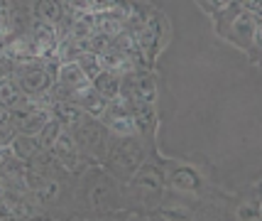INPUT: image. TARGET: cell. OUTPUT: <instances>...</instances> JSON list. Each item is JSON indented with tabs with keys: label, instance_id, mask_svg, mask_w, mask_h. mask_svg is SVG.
Returning <instances> with one entry per match:
<instances>
[{
	"label": "cell",
	"instance_id": "obj_3",
	"mask_svg": "<svg viewBox=\"0 0 262 221\" xmlns=\"http://www.w3.org/2000/svg\"><path fill=\"white\" fill-rule=\"evenodd\" d=\"M142 163H145V148L137 140V135H113L111 138L108 157L103 165L111 170V175L115 179L127 182Z\"/></svg>",
	"mask_w": 262,
	"mask_h": 221
},
{
	"label": "cell",
	"instance_id": "obj_25",
	"mask_svg": "<svg viewBox=\"0 0 262 221\" xmlns=\"http://www.w3.org/2000/svg\"><path fill=\"white\" fill-rule=\"evenodd\" d=\"M15 67H17V62L8 52H0V79H12Z\"/></svg>",
	"mask_w": 262,
	"mask_h": 221
},
{
	"label": "cell",
	"instance_id": "obj_14",
	"mask_svg": "<svg viewBox=\"0 0 262 221\" xmlns=\"http://www.w3.org/2000/svg\"><path fill=\"white\" fill-rule=\"evenodd\" d=\"M113 182H111V175H103L98 172L96 179L91 182V189H89V199L96 209H108V204H113Z\"/></svg>",
	"mask_w": 262,
	"mask_h": 221
},
{
	"label": "cell",
	"instance_id": "obj_17",
	"mask_svg": "<svg viewBox=\"0 0 262 221\" xmlns=\"http://www.w3.org/2000/svg\"><path fill=\"white\" fill-rule=\"evenodd\" d=\"M120 79H123V76H118V74H113V71L103 69L98 76H93L91 84H93V89L101 93L105 101H113V98L120 96Z\"/></svg>",
	"mask_w": 262,
	"mask_h": 221
},
{
	"label": "cell",
	"instance_id": "obj_15",
	"mask_svg": "<svg viewBox=\"0 0 262 221\" xmlns=\"http://www.w3.org/2000/svg\"><path fill=\"white\" fill-rule=\"evenodd\" d=\"M32 12L39 20L59 25L67 17V5H64V0H32Z\"/></svg>",
	"mask_w": 262,
	"mask_h": 221
},
{
	"label": "cell",
	"instance_id": "obj_19",
	"mask_svg": "<svg viewBox=\"0 0 262 221\" xmlns=\"http://www.w3.org/2000/svg\"><path fill=\"white\" fill-rule=\"evenodd\" d=\"M61 194H64V182H61V179H54V177H49L45 185L34 192L32 197L39 207H54V204H59Z\"/></svg>",
	"mask_w": 262,
	"mask_h": 221
},
{
	"label": "cell",
	"instance_id": "obj_10",
	"mask_svg": "<svg viewBox=\"0 0 262 221\" xmlns=\"http://www.w3.org/2000/svg\"><path fill=\"white\" fill-rule=\"evenodd\" d=\"M27 32H30V37L34 39V45H37L42 57H54V54H57V45H59L57 25L47 23V20H39V17H32Z\"/></svg>",
	"mask_w": 262,
	"mask_h": 221
},
{
	"label": "cell",
	"instance_id": "obj_24",
	"mask_svg": "<svg viewBox=\"0 0 262 221\" xmlns=\"http://www.w3.org/2000/svg\"><path fill=\"white\" fill-rule=\"evenodd\" d=\"M12 30V8L10 0H0V32L8 35Z\"/></svg>",
	"mask_w": 262,
	"mask_h": 221
},
{
	"label": "cell",
	"instance_id": "obj_16",
	"mask_svg": "<svg viewBox=\"0 0 262 221\" xmlns=\"http://www.w3.org/2000/svg\"><path fill=\"white\" fill-rule=\"evenodd\" d=\"M98 59H101V67L105 71H113V74H118V76H125L127 71H133L135 67H133V62L118 49V47H113V42H111V47L103 52V54H98Z\"/></svg>",
	"mask_w": 262,
	"mask_h": 221
},
{
	"label": "cell",
	"instance_id": "obj_22",
	"mask_svg": "<svg viewBox=\"0 0 262 221\" xmlns=\"http://www.w3.org/2000/svg\"><path fill=\"white\" fill-rule=\"evenodd\" d=\"M76 64H79L81 69H83V74L89 76V82H91L93 76H98V74L103 71L101 59H98V54H93V52H81L79 59H76Z\"/></svg>",
	"mask_w": 262,
	"mask_h": 221
},
{
	"label": "cell",
	"instance_id": "obj_27",
	"mask_svg": "<svg viewBox=\"0 0 262 221\" xmlns=\"http://www.w3.org/2000/svg\"><path fill=\"white\" fill-rule=\"evenodd\" d=\"M118 0H89V5H91V12H103L108 10V8H113Z\"/></svg>",
	"mask_w": 262,
	"mask_h": 221
},
{
	"label": "cell",
	"instance_id": "obj_18",
	"mask_svg": "<svg viewBox=\"0 0 262 221\" xmlns=\"http://www.w3.org/2000/svg\"><path fill=\"white\" fill-rule=\"evenodd\" d=\"M49 108H42V106H37L32 113H27V116L15 126L17 133H25V135H39V130L45 128L47 123H49Z\"/></svg>",
	"mask_w": 262,
	"mask_h": 221
},
{
	"label": "cell",
	"instance_id": "obj_21",
	"mask_svg": "<svg viewBox=\"0 0 262 221\" xmlns=\"http://www.w3.org/2000/svg\"><path fill=\"white\" fill-rule=\"evenodd\" d=\"M169 182L177 187V189H189V192H194V189L201 187L199 172H194L191 167H184V165H179V167H174V170H171Z\"/></svg>",
	"mask_w": 262,
	"mask_h": 221
},
{
	"label": "cell",
	"instance_id": "obj_30",
	"mask_svg": "<svg viewBox=\"0 0 262 221\" xmlns=\"http://www.w3.org/2000/svg\"><path fill=\"white\" fill-rule=\"evenodd\" d=\"M5 123H12V120H10V111H8L5 106H0V126H5Z\"/></svg>",
	"mask_w": 262,
	"mask_h": 221
},
{
	"label": "cell",
	"instance_id": "obj_26",
	"mask_svg": "<svg viewBox=\"0 0 262 221\" xmlns=\"http://www.w3.org/2000/svg\"><path fill=\"white\" fill-rule=\"evenodd\" d=\"M230 3H233V0H199V5H201L204 10L213 12V15H216V12H221L223 8H228Z\"/></svg>",
	"mask_w": 262,
	"mask_h": 221
},
{
	"label": "cell",
	"instance_id": "obj_2",
	"mask_svg": "<svg viewBox=\"0 0 262 221\" xmlns=\"http://www.w3.org/2000/svg\"><path fill=\"white\" fill-rule=\"evenodd\" d=\"M61 62L57 57H34L27 62H20L15 67L12 79L20 86V91L25 96H42L49 91V86L57 82V74Z\"/></svg>",
	"mask_w": 262,
	"mask_h": 221
},
{
	"label": "cell",
	"instance_id": "obj_28",
	"mask_svg": "<svg viewBox=\"0 0 262 221\" xmlns=\"http://www.w3.org/2000/svg\"><path fill=\"white\" fill-rule=\"evenodd\" d=\"M0 219H12V211H10V204L3 199V194H0Z\"/></svg>",
	"mask_w": 262,
	"mask_h": 221
},
{
	"label": "cell",
	"instance_id": "obj_1",
	"mask_svg": "<svg viewBox=\"0 0 262 221\" xmlns=\"http://www.w3.org/2000/svg\"><path fill=\"white\" fill-rule=\"evenodd\" d=\"M216 32L230 45H238L250 52L252 62L260 54V15L245 10L238 0H233L228 8L216 12Z\"/></svg>",
	"mask_w": 262,
	"mask_h": 221
},
{
	"label": "cell",
	"instance_id": "obj_11",
	"mask_svg": "<svg viewBox=\"0 0 262 221\" xmlns=\"http://www.w3.org/2000/svg\"><path fill=\"white\" fill-rule=\"evenodd\" d=\"M71 101L79 106L81 111L86 113V116H93L98 118L103 113V108H105V98H103L101 93L93 89V84H86L83 89H79V91H74V96H71Z\"/></svg>",
	"mask_w": 262,
	"mask_h": 221
},
{
	"label": "cell",
	"instance_id": "obj_5",
	"mask_svg": "<svg viewBox=\"0 0 262 221\" xmlns=\"http://www.w3.org/2000/svg\"><path fill=\"white\" fill-rule=\"evenodd\" d=\"M133 35H135L137 47L142 49L145 59H155L160 54L162 45H164V17L160 12L149 10L147 17L142 20V25L137 27Z\"/></svg>",
	"mask_w": 262,
	"mask_h": 221
},
{
	"label": "cell",
	"instance_id": "obj_6",
	"mask_svg": "<svg viewBox=\"0 0 262 221\" xmlns=\"http://www.w3.org/2000/svg\"><path fill=\"white\" fill-rule=\"evenodd\" d=\"M120 98H137L145 104H157V79L142 69L127 71L120 79Z\"/></svg>",
	"mask_w": 262,
	"mask_h": 221
},
{
	"label": "cell",
	"instance_id": "obj_13",
	"mask_svg": "<svg viewBox=\"0 0 262 221\" xmlns=\"http://www.w3.org/2000/svg\"><path fill=\"white\" fill-rule=\"evenodd\" d=\"M49 116L54 118L59 126H64V128L71 130L74 126H79L81 118L86 116V113H83L74 101H54V104L49 106Z\"/></svg>",
	"mask_w": 262,
	"mask_h": 221
},
{
	"label": "cell",
	"instance_id": "obj_20",
	"mask_svg": "<svg viewBox=\"0 0 262 221\" xmlns=\"http://www.w3.org/2000/svg\"><path fill=\"white\" fill-rule=\"evenodd\" d=\"M10 148H12V155H15V157H20L23 163H30V160L34 157V152L39 150L42 145H39L37 135H25V133H17L15 140L10 143Z\"/></svg>",
	"mask_w": 262,
	"mask_h": 221
},
{
	"label": "cell",
	"instance_id": "obj_31",
	"mask_svg": "<svg viewBox=\"0 0 262 221\" xmlns=\"http://www.w3.org/2000/svg\"><path fill=\"white\" fill-rule=\"evenodd\" d=\"M0 35H3V32H0Z\"/></svg>",
	"mask_w": 262,
	"mask_h": 221
},
{
	"label": "cell",
	"instance_id": "obj_4",
	"mask_svg": "<svg viewBox=\"0 0 262 221\" xmlns=\"http://www.w3.org/2000/svg\"><path fill=\"white\" fill-rule=\"evenodd\" d=\"M71 135L76 140V148H79L83 160L98 163V165L105 163V157H108V145H111L113 133L105 128L98 118L83 116L79 126L71 128Z\"/></svg>",
	"mask_w": 262,
	"mask_h": 221
},
{
	"label": "cell",
	"instance_id": "obj_23",
	"mask_svg": "<svg viewBox=\"0 0 262 221\" xmlns=\"http://www.w3.org/2000/svg\"><path fill=\"white\" fill-rule=\"evenodd\" d=\"M20 96H23V91H20V86L15 84V79H0V106L10 108Z\"/></svg>",
	"mask_w": 262,
	"mask_h": 221
},
{
	"label": "cell",
	"instance_id": "obj_9",
	"mask_svg": "<svg viewBox=\"0 0 262 221\" xmlns=\"http://www.w3.org/2000/svg\"><path fill=\"white\" fill-rule=\"evenodd\" d=\"M98 120L113 135H137V126H135V120H133V116H130V108H127V104L120 96L105 104Z\"/></svg>",
	"mask_w": 262,
	"mask_h": 221
},
{
	"label": "cell",
	"instance_id": "obj_29",
	"mask_svg": "<svg viewBox=\"0 0 262 221\" xmlns=\"http://www.w3.org/2000/svg\"><path fill=\"white\" fill-rule=\"evenodd\" d=\"M8 157H12V148L10 145H0V165L5 163Z\"/></svg>",
	"mask_w": 262,
	"mask_h": 221
},
{
	"label": "cell",
	"instance_id": "obj_7",
	"mask_svg": "<svg viewBox=\"0 0 262 221\" xmlns=\"http://www.w3.org/2000/svg\"><path fill=\"white\" fill-rule=\"evenodd\" d=\"M162 185H164V177L157 167L152 165H140L133 177H130V187H133V194L140 202H160L162 197Z\"/></svg>",
	"mask_w": 262,
	"mask_h": 221
},
{
	"label": "cell",
	"instance_id": "obj_8",
	"mask_svg": "<svg viewBox=\"0 0 262 221\" xmlns=\"http://www.w3.org/2000/svg\"><path fill=\"white\" fill-rule=\"evenodd\" d=\"M47 150L52 152L59 163L67 167V172L71 177H76V175H81V172H83V157H81L79 148H76V140H74V135H71V130H69V128H64V126H61L59 135L54 138V143H52Z\"/></svg>",
	"mask_w": 262,
	"mask_h": 221
},
{
	"label": "cell",
	"instance_id": "obj_12",
	"mask_svg": "<svg viewBox=\"0 0 262 221\" xmlns=\"http://www.w3.org/2000/svg\"><path fill=\"white\" fill-rule=\"evenodd\" d=\"M57 84L59 86H64L67 91H71V96H74V91L83 89L86 84H91V82H89V76L83 74V69H81L76 62H64V64L59 67Z\"/></svg>",
	"mask_w": 262,
	"mask_h": 221
}]
</instances>
